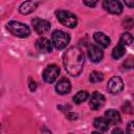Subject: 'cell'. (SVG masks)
Wrapping results in <instances>:
<instances>
[{"mask_svg":"<svg viewBox=\"0 0 134 134\" xmlns=\"http://www.w3.org/2000/svg\"><path fill=\"white\" fill-rule=\"evenodd\" d=\"M85 55L83 50L77 46H72L67 49L63 55V64L66 71L72 75L77 76L84 67Z\"/></svg>","mask_w":134,"mask_h":134,"instance_id":"cell-1","label":"cell"},{"mask_svg":"<svg viewBox=\"0 0 134 134\" xmlns=\"http://www.w3.org/2000/svg\"><path fill=\"white\" fill-rule=\"evenodd\" d=\"M6 28L12 35L19 37V38H26L30 35L29 27L26 24L18 22V21H9L6 24Z\"/></svg>","mask_w":134,"mask_h":134,"instance_id":"cell-2","label":"cell"},{"mask_svg":"<svg viewBox=\"0 0 134 134\" xmlns=\"http://www.w3.org/2000/svg\"><path fill=\"white\" fill-rule=\"evenodd\" d=\"M55 16H57V19L59 20V22L66 27L74 28L77 25V18L71 12L60 9L55 13Z\"/></svg>","mask_w":134,"mask_h":134,"instance_id":"cell-3","label":"cell"},{"mask_svg":"<svg viewBox=\"0 0 134 134\" xmlns=\"http://www.w3.org/2000/svg\"><path fill=\"white\" fill-rule=\"evenodd\" d=\"M51 39H52V43L54 45V47L59 50L61 49H64L67 44L69 43L70 41V36L68 34H66L65 31H62V30H54L52 32V36H51Z\"/></svg>","mask_w":134,"mask_h":134,"instance_id":"cell-4","label":"cell"},{"mask_svg":"<svg viewBox=\"0 0 134 134\" xmlns=\"http://www.w3.org/2000/svg\"><path fill=\"white\" fill-rule=\"evenodd\" d=\"M60 74V68L59 66H57L55 64H51V65H48L44 71H43V80L46 82V83H49V84H52L59 76Z\"/></svg>","mask_w":134,"mask_h":134,"instance_id":"cell-5","label":"cell"},{"mask_svg":"<svg viewBox=\"0 0 134 134\" xmlns=\"http://www.w3.org/2000/svg\"><path fill=\"white\" fill-rule=\"evenodd\" d=\"M31 24H32V27L35 29V31L38 34V35H43L47 31L50 30V23L47 21V20H44V19H41V18H34L31 20Z\"/></svg>","mask_w":134,"mask_h":134,"instance_id":"cell-6","label":"cell"},{"mask_svg":"<svg viewBox=\"0 0 134 134\" xmlns=\"http://www.w3.org/2000/svg\"><path fill=\"white\" fill-rule=\"evenodd\" d=\"M103 7L110 14L119 15L122 13V5L119 1L105 0V1H103Z\"/></svg>","mask_w":134,"mask_h":134,"instance_id":"cell-7","label":"cell"},{"mask_svg":"<svg viewBox=\"0 0 134 134\" xmlns=\"http://www.w3.org/2000/svg\"><path fill=\"white\" fill-rule=\"evenodd\" d=\"M87 54L90 59L91 62H94V63H97L99 61H102L103 57H104V53H103V50L94 45V44H90L88 45V48H87Z\"/></svg>","mask_w":134,"mask_h":134,"instance_id":"cell-8","label":"cell"},{"mask_svg":"<svg viewBox=\"0 0 134 134\" xmlns=\"http://www.w3.org/2000/svg\"><path fill=\"white\" fill-rule=\"evenodd\" d=\"M107 88H108L110 93L117 94L124 89V82L119 76H113L109 80Z\"/></svg>","mask_w":134,"mask_h":134,"instance_id":"cell-9","label":"cell"},{"mask_svg":"<svg viewBox=\"0 0 134 134\" xmlns=\"http://www.w3.org/2000/svg\"><path fill=\"white\" fill-rule=\"evenodd\" d=\"M105 96L102 93H99L98 91H94L90 96L89 105L93 110H97L105 105Z\"/></svg>","mask_w":134,"mask_h":134,"instance_id":"cell-10","label":"cell"},{"mask_svg":"<svg viewBox=\"0 0 134 134\" xmlns=\"http://www.w3.org/2000/svg\"><path fill=\"white\" fill-rule=\"evenodd\" d=\"M70 90H71V84H70V81L66 77L61 79L55 85V91L59 94H62V95L67 94L70 92Z\"/></svg>","mask_w":134,"mask_h":134,"instance_id":"cell-11","label":"cell"},{"mask_svg":"<svg viewBox=\"0 0 134 134\" xmlns=\"http://www.w3.org/2000/svg\"><path fill=\"white\" fill-rule=\"evenodd\" d=\"M36 48L40 51V52H50L52 49V45L49 39L42 37L39 38L36 42Z\"/></svg>","mask_w":134,"mask_h":134,"instance_id":"cell-12","label":"cell"},{"mask_svg":"<svg viewBox=\"0 0 134 134\" xmlns=\"http://www.w3.org/2000/svg\"><path fill=\"white\" fill-rule=\"evenodd\" d=\"M38 2H34V1H25V2H22L21 5L19 6V12L23 15H28L30 13H32L37 6H38Z\"/></svg>","mask_w":134,"mask_h":134,"instance_id":"cell-13","label":"cell"},{"mask_svg":"<svg viewBox=\"0 0 134 134\" xmlns=\"http://www.w3.org/2000/svg\"><path fill=\"white\" fill-rule=\"evenodd\" d=\"M93 39H94V41H95L98 45H100V46L104 47V48L108 47V46L110 45V43H111L110 38H109L107 35H105L104 32H100V31L95 32V34L93 35Z\"/></svg>","mask_w":134,"mask_h":134,"instance_id":"cell-14","label":"cell"},{"mask_svg":"<svg viewBox=\"0 0 134 134\" xmlns=\"http://www.w3.org/2000/svg\"><path fill=\"white\" fill-rule=\"evenodd\" d=\"M105 116H106L107 120L110 124H113V125H117L121 120L119 112L117 110H115V109H109V110H107L105 112Z\"/></svg>","mask_w":134,"mask_h":134,"instance_id":"cell-15","label":"cell"},{"mask_svg":"<svg viewBox=\"0 0 134 134\" xmlns=\"http://www.w3.org/2000/svg\"><path fill=\"white\" fill-rule=\"evenodd\" d=\"M93 126L98 131H107L109 129L110 122L107 120L106 117H96L93 120Z\"/></svg>","mask_w":134,"mask_h":134,"instance_id":"cell-16","label":"cell"},{"mask_svg":"<svg viewBox=\"0 0 134 134\" xmlns=\"http://www.w3.org/2000/svg\"><path fill=\"white\" fill-rule=\"evenodd\" d=\"M125 53H126V46L122 45V44H120V43H118L113 48V50H112V58L115 59V60H117V59L124 57Z\"/></svg>","mask_w":134,"mask_h":134,"instance_id":"cell-17","label":"cell"},{"mask_svg":"<svg viewBox=\"0 0 134 134\" xmlns=\"http://www.w3.org/2000/svg\"><path fill=\"white\" fill-rule=\"evenodd\" d=\"M88 97H89V93H88L86 90H81V91H79V92L73 96V102H74V104L80 105V104L84 103L85 100H87Z\"/></svg>","mask_w":134,"mask_h":134,"instance_id":"cell-18","label":"cell"},{"mask_svg":"<svg viewBox=\"0 0 134 134\" xmlns=\"http://www.w3.org/2000/svg\"><path fill=\"white\" fill-rule=\"evenodd\" d=\"M133 42V36L129 32H124L119 38V43L122 45H131Z\"/></svg>","mask_w":134,"mask_h":134,"instance_id":"cell-19","label":"cell"},{"mask_svg":"<svg viewBox=\"0 0 134 134\" xmlns=\"http://www.w3.org/2000/svg\"><path fill=\"white\" fill-rule=\"evenodd\" d=\"M104 80V75L103 73L98 72V71H93L90 73V76H89V81L91 83H99Z\"/></svg>","mask_w":134,"mask_h":134,"instance_id":"cell-20","label":"cell"},{"mask_svg":"<svg viewBox=\"0 0 134 134\" xmlns=\"http://www.w3.org/2000/svg\"><path fill=\"white\" fill-rule=\"evenodd\" d=\"M124 27H126L127 29H131L132 27H133V24H134V22H133V19L131 18V17H127L125 20H124Z\"/></svg>","mask_w":134,"mask_h":134,"instance_id":"cell-21","label":"cell"},{"mask_svg":"<svg viewBox=\"0 0 134 134\" xmlns=\"http://www.w3.org/2000/svg\"><path fill=\"white\" fill-rule=\"evenodd\" d=\"M121 109H122V111H124L125 113H132V106H131V104H130L129 102H126V103L122 105Z\"/></svg>","mask_w":134,"mask_h":134,"instance_id":"cell-22","label":"cell"},{"mask_svg":"<svg viewBox=\"0 0 134 134\" xmlns=\"http://www.w3.org/2000/svg\"><path fill=\"white\" fill-rule=\"evenodd\" d=\"M126 132H127V134H133V133H134V131H133V121H130V122H129Z\"/></svg>","mask_w":134,"mask_h":134,"instance_id":"cell-23","label":"cell"},{"mask_svg":"<svg viewBox=\"0 0 134 134\" xmlns=\"http://www.w3.org/2000/svg\"><path fill=\"white\" fill-rule=\"evenodd\" d=\"M83 3L85 5H88V6H95L97 4V1H83Z\"/></svg>","mask_w":134,"mask_h":134,"instance_id":"cell-24","label":"cell"},{"mask_svg":"<svg viewBox=\"0 0 134 134\" xmlns=\"http://www.w3.org/2000/svg\"><path fill=\"white\" fill-rule=\"evenodd\" d=\"M67 118L70 119V120H74L77 118V114L76 113H68L67 114Z\"/></svg>","mask_w":134,"mask_h":134,"instance_id":"cell-25","label":"cell"},{"mask_svg":"<svg viewBox=\"0 0 134 134\" xmlns=\"http://www.w3.org/2000/svg\"><path fill=\"white\" fill-rule=\"evenodd\" d=\"M29 89H30L31 91H35V90L37 89V85H36V83H35L34 81H31V80H29Z\"/></svg>","mask_w":134,"mask_h":134,"instance_id":"cell-26","label":"cell"},{"mask_svg":"<svg viewBox=\"0 0 134 134\" xmlns=\"http://www.w3.org/2000/svg\"><path fill=\"white\" fill-rule=\"evenodd\" d=\"M112 134H124V132L120 128H115V129H113Z\"/></svg>","mask_w":134,"mask_h":134,"instance_id":"cell-27","label":"cell"},{"mask_svg":"<svg viewBox=\"0 0 134 134\" xmlns=\"http://www.w3.org/2000/svg\"><path fill=\"white\" fill-rule=\"evenodd\" d=\"M41 133H42V134H51V132H50L46 127H43V128L41 129Z\"/></svg>","mask_w":134,"mask_h":134,"instance_id":"cell-28","label":"cell"},{"mask_svg":"<svg viewBox=\"0 0 134 134\" xmlns=\"http://www.w3.org/2000/svg\"><path fill=\"white\" fill-rule=\"evenodd\" d=\"M125 3H126V5H128L130 8H132V7H133V5H134L133 1H125Z\"/></svg>","mask_w":134,"mask_h":134,"instance_id":"cell-29","label":"cell"},{"mask_svg":"<svg viewBox=\"0 0 134 134\" xmlns=\"http://www.w3.org/2000/svg\"><path fill=\"white\" fill-rule=\"evenodd\" d=\"M91 134H100V132H92Z\"/></svg>","mask_w":134,"mask_h":134,"instance_id":"cell-30","label":"cell"},{"mask_svg":"<svg viewBox=\"0 0 134 134\" xmlns=\"http://www.w3.org/2000/svg\"><path fill=\"white\" fill-rule=\"evenodd\" d=\"M0 134H1V125H0Z\"/></svg>","mask_w":134,"mask_h":134,"instance_id":"cell-31","label":"cell"},{"mask_svg":"<svg viewBox=\"0 0 134 134\" xmlns=\"http://www.w3.org/2000/svg\"><path fill=\"white\" fill-rule=\"evenodd\" d=\"M69 134H73V133H69Z\"/></svg>","mask_w":134,"mask_h":134,"instance_id":"cell-32","label":"cell"}]
</instances>
